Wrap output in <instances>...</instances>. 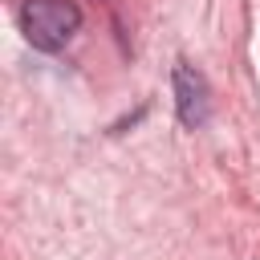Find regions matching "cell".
<instances>
[{
	"instance_id": "obj_1",
	"label": "cell",
	"mask_w": 260,
	"mask_h": 260,
	"mask_svg": "<svg viewBox=\"0 0 260 260\" xmlns=\"http://www.w3.org/2000/svg\"><path fill=\"white\" fill-rule=\"evenodd\" d=\"M81 28V8L73 0H24L20 4V32L32 49L57 53Z\"/></svg>"
},
{
	"instance_id": "obj_2",
	"label": "cell",
	"mask_w": 260,
	"mask_h": 260,
	"mask_svg": "<svg viewBox=\"0 0 260 260\" xmlns=\"http://www.w3.org/2000/svg\"><path fill=\"white\" fill-rule=\"evenodd\" d=\"M175 110H179V122H183L187 130H199V126H207V118H211L207 77H203L195 65H187V61L175 65Z\"/></svg>"
}]
</instances>
